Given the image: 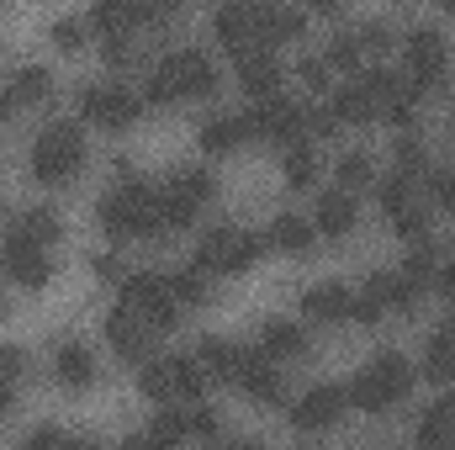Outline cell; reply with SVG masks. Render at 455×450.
Returning <instances> with one entry per match:
<instances>
[{
	"label": "cell",
	"instance_id": "cell-1",
	"mask_svg": "<svg viewBox=\"0 0 455 450\" xmlns=\"http://www.w3.org/2000/svg\"><path fill=\"white\" fill-rule=\"evenodd\" d=\"M122 181L96 202V223L107 228L112 238H159L164 233V202H159V186L138 181L127 165H116Z\"/></svg>",
	"mask_w": 455,
	"mask_h": 450
},
{
	"label": "cell",
	"instance_id": "cell-2",
	"mask_svg": "<svg viewBox=\"0 0 455 450\" xmlns=\"http://www.w3.org/2000/svg\"><path fill=\"white\" fill-rule=\"evenodd\" d=\"M207 91H218V64L207 48H175L154 59L143 75V107H170V101L207 96Z\"/></svg>",
	"mask_w": 455,
	"mask_h": 450
},
{
	"label": "cell",
	"instance_id": "cell-3",
	"mask_svg": "<svg viewBox=\"0 0 455 450\" xmlns=\"http://www.w3.org/2000/svg\"><path fill=\"white\" fill-rule=\"evenodd\" d=\"M408 387H413V366H408V355L381 350L376 360H365V366L355 371V382L344 387V398H349L360 414H387V408H397V403L408 398Z\"/></svg>",
	"mask_w": 455,
	"mask_h": 450
},
{
	"label": "cell",
	"instance_id": "cell-4",
	"mask_svg": "<svg viewBox=\"0 0 455 450\" xmlns=\"http://www.w3.org/2000/svg\"><path fill=\"white\" fill-rule=\"evenodd\" d=\"M85 170V133L80 122H48L32 138V175L43 186H64Z\"/></svg>",
	"mask_w": 455,
	"mask_h": 450
},
{
	"label": "cell",
	"instance_id": "cell-5",
	"mask_svg": "<svg viewBox=\"0 0 455 450\" xmlns=\"http://www.w3.org/2000/svg\"><path fill=\"white\" fill-rule=\"evenodd\" d=\"M403 59H408V85L424 96V91H445L451 80V43L435 21H413L408 37H403Z\"/></svg>",
	"mask_w": 455,
	"mask_h": 450
},
{
	"label": "cell",
	"instance_id": "cell-6",
	"mask_svg": "<svg viewBox=\"0 0 455 450\" xmlns=\"http://www.w3.org/2000/svg\"><path fill=\"white\" fill-rule=\"evenodd\" d=\"M265 254V233H249V228H207L202 244H196V270L207 276H243L254 260Z\"/></svg>",
	"mask_w": 455,
	"mask_h": 450
},
{
	"label": "cell",
	"instance_id": "cell-7",
	"mask_svg": "<svg viewBox=\"0 0 455 450\" xmlns=\"http://www.w3.org/2000/svg\"><path fill=\"white\" fill-rule=\"evenodd\" d=\"M80 117L91 127H107V133H122L143 117V91L122 85V80H91L80 91Z\"/></svg>",
	"mask_w": 455,
	"mask_h": 450
},
{
	"label": "cell",
	"instance_id": "cell-8",
	"mask_svg": "<svg viewBox=\"0 0 455 450\" xmlns=\"http://www.w3.org/2000/svg\"><path fill=\"white\" fill-rule=\"evenodd\" d=\"M122 302H127L154 334H170V329L180 324V302H175V292H170V276H159V270L127 276V281H122Z\"/></svg>",
	"mask_w": 455,
	"mask_h": 450
},
{
	"label": "cell",
	"instance_id": "cell-9",
	"mask_svg": "<svg viewBox=\"0 0 455 450\" xmlns=\"http://www.w3.org/2000/svg\"><path fill=\"white\" fill-rule=\"evenodd\" d=\"M218 197V181H212V170H202V165H186V170H175L164 186H159V202H164V233H175V228H186L207 202Z\"/></svg>",
	"mask_w": 455,
	"mask_h": 450
},
{
	"label": "cell",
	"instance_id": "cell-10",
	"mask_svg": "<svg viewBox=\"0 0 455 450\" xmlns=\"http://www.w3.org/2000/svg\"><path fill=\"white\" fill-rule=\"evenodd\" d=\"M243 117H249V138H265V143H281V149L307 138V107H297L291 96H270Z\"/></svg>",
	"mask_w": 455,
	"mask_h": 450
},
{
	"label": "cell",
	"instance_id": "cell-11",
	"mask_svg": "<svg viewBox=\"0 0 455 450\" xmlns=\"http://www.w3.org/2000/svg\"><path fill=\"white\" fill-rule=\"evenodd\" d=\"M107 339H112L116 360H127V366H138V371L154 360V329H148L127 302H116L112 313H107Z\"/></svg>",
	"mask_w": 455,
	"mask_h": 450
},
{
	"label": "cell",
	"instance_id": "cell-12",
	"mask_svg": "<svg viewBox=\"0 0 455 450\" xmlns=\"http://www.w3.org/2000/svg\"><path fill=\"white\" fill-rule=\"evenodd\" d=\"M344 408H349V398H344V387L339 382H318V387H307L297 403H291V424L297 430H334L344 419Z\"/></svg>",
	"mask_w": 455,
	"mask_h": 450
},
{
	"label": "cell",
	"instance_id": "cell-13",
	"mask_svg": "<svg viewBox=\"0 0 455 450\" xmlns=\"http://www.w3.org/2000/svg\"><path fill=\"white\" fill-rule=\"evenodd\" d=\"M212 32H218V43H223L233 59H243V53L265 48L259 5H218V11H212Z\"/></svg>",
	"mask_w": 455,
	"mask_h": 450
},
{
	"label": "cell",
	"instance_id": "cell-14",
	"mask_svg": "<svg viewBox=\"0 0 455 450\" xmlns=\"http://www.w3.org/2000/svg\"><path fill=\"white\" fill-rule=\"evenodd\" d=\"M233 387H238L249 403H259V408H275V403H286V382H281L275 360H265L259 350H243V366H238Z\"/></svg>",
	"mask_w": 455,
	"mask_h": 450
},
{
	"label": "cell",
	"instance_id": "cell-15",
	"mask_svg": "<svg viewBox=\"0 0 455 450\" xmlns=\"http://www.w3.org/2000/svg\"><path fill=\"white\" fill-rule=\"evenodd\" d=\"M0 265H5V276H11L16 286H27V292L48 286V276H53V260H48V249H37V244H21V238H11V233H5V244H0Z\"/></svg>",
	"mask_w": 455,
	"mask_h": 450
},
{
	"label": "cell",
	"instance_id": "cell-16",
	"mask_svg": "<svg viewBox=\"0 0 455 450\" xmlns=\"http://www.w3.org/2000/svg\"><path fill=\"white\" fill-rule=\"evenodd\" d=\"M53 376H59L69 392H85V387L101 382V360H96V350H91L85 339H64V344L53 350Z\"/></svg>",
	"mask_w": 455,
	"mask_h": 450
},
{
	"label": "cell",
	"instance_id": "cell-17",
	"mask_svg": "<svg viewBox=\"0 0 455 450\" xmlns=\"http://www.w3.org/2000/svg\"><path fill=\"white\" fill-rule=\"evenodd\" d=\"M233 64H238V85H243L249 96H259V101L281 96V75H286V64L275 59V48H254V53H243V59H233Z\"/></svg>",
	"mask_w": 455,
	"mask_h": 450
},
{
	"label": "cell",
	"instance_id": "cell-18",
	"mask_svg": "<svg viewBox=\"0 0 455 450\" xmlns=\"http://www.w3.org/2000/svg\"><path fill=\"white\" fill-rule=\"evenodd\" d=\"M302 313H307L313 324H344V318L355 313V286H344V281H318V286H307V292H302Z\"/></svg>",
	"mask_w": 455,
	"mask_h": 450
},
{
	"label": "cell",
	"instance_id": "cell-19",
	"mask_svg": "<svg viewBox=\"0 0 455 450\" xmlns=\"http://www.w3.org/2000/svg\"><path fill=\"white\" fill-rule=\"evenodd\" d=\"M307 350H313V334H307L302 324H291V318L259 324V355H265V360H302Z\"/></svg>",
	"mask_w": 455,
	"mask_h": 450
},
{
	"label": "cell",
	"instance_id": "cell-20",
	"mask_svg": "<svg viewBox=\"0 0 455 450\" xmlns=\"http://www.w3.org/2000/svg\"><path fill=\"white\" fill-rule=\"evenodd\" d=\"M11 238L37 244V249H53V244L64 238V218H59L53 207H21L16 223H11Z\"/></svg>",
	"mask_w": 455,
	"mask_h": 450
},
{
	"label": "cell",
	"instance_id": "cell-21",
	"mask_svg": "<svg viewBox=\"0 0 455 450\" xmlns=\"http://www.w3.org/2000/svg\"><path fill=\"white\" fill-rule=\"evenodd\" d=\"M196 366H202L207 376H218V382H233V376H238V366H243V344H238V339H228V334H202Z\"/></svg>",
	"mask_w": 455,
	"mask_h": 450
},
{
	"label": "cell",
	"instance_id": "cell-22",
	"mask_svg": "<svg viewBox=\"0 0 455 450\" xmlns=\"http://www.w3.org/2000/svg\"><path fill=\"white\" fill-rule=\"evenodd\" d=\"M313 238H318V228H313V218H302V213H275L270 218V233H265V244L281 249V254H307Z\"/></svg>",
	"mask_w": 455,
	"mask_h": 450
},
{
	"label": "cell",
	"instance_id": "cell-23",
	"mask_svg": "<svg viewBox=\"0 0 455 450\" xmlns=\"http://www.w3.org/2000/svg\"><path fill=\"white\" fill-rule=\"evenodd\" d=\"M355 218H360L355 197L334 186V191H323V197H318V213H313V228H318V233H329V238H344V233L355 228Z\"/></svg>",
	"mask_w": 455,
	"mask_h": 450
},
{
	"label": "cell",
	"instance_id": "cell-24",
	"mask_svg": "<svg viewBox=\"0 0 455 450\" xmlns=\"http://www.w3.org/2000/svg\"><path fill=\"white\" fill-rule=\"evenodd\" d=\"M329 112L339 117V127H349V122H371V117H376V101H371V91H365V80H360V75H349L344 85H334Z\"/></svg>",
	"mask_w": 455,
	"mask_h": 450
},
{
	"label": "cell",
	"instance_id": "cell-25",
	"mask_svg": "<svg viewBox=\"0 0 455 450\" xmlns=\"http://www.w3.org/2000/svg\"><path fill=\"white\" fill-rule=\"evenodd\" d=\"M243 138H249V117L243 112H218L202 122V149L207 154H233Z\"/></svg>",
	"mask_w": 455,
	"mask_h": 450
},
{
	"label": "cell",
	"instance_id": "cell-26",
	"mask_svg": "<svg viewBox=\"0 0 455 450\" xmlns=\"http://www.w3.org/2000/svg\"><path fill=\"white\" fill-rule=\"evenodd\" d=\"M138 392H143L148 403H170V398H180V382H175V355L148 360V366L138 371Z\"/></svg>",
	"mask_w": 455,
	"mask_h": 450
},
{
	"label": "cell",
	"instance_id": "cell-27",
	"mask_svg": "<svg viewBox=\"0 0 455 450\" xmlns=\"http://www.w3.org/2000/svg\"><path fill=\"white\" fill-rule=\"evenodd\" d=\"M302 27H307V16H302L297 5H259V32H265V48H275V43L297 37Z\"/></svg>",
	"mask_w": 455,
	"mask_h": 450
},
{
	"label": "cell",
	"instance_id": "cell-28",
	"mask_svg": "<svg viewBox=\"0 0 455 450\" xmlns=\"http://www.w3.org/2000/svg\"><path fill=\"white\" fill-rule=\"evenodd\" d=\"M397 276H403V281H408V286H413V292L424 297V292L435 286V276H440V249H435V244H413Z\"/></svg>",
	"mask_w": 455,
	"mask_h": 450
},
{
	"label": "cell",
	"instance_id": "cell-29",
	"mask_svg": "<svg viewBox=\"0 0 455 450\" xmlns=\"http://www.w3.org/2000/svg\"><path fill=\"white\" fill-rule=\"evenodd\" d=\"M48 91H53V75H48L43 64H16L11 80H5V96H11V101H43Z\"/></svg>",
	"mask_w": 455,
	"mask_h": 450
},
{
	"label": "cell",
	"instance_id": "cell-30",
	"mask_svg": "<svg viewBox=\"0 0 455 450\" xmlns=\"http://www.w3.org/2000/svg\"><path fill=\"white\" fill-rule=\"evenodd\" d=\"M392 170H397V175H408L413 186L429 175V149H424V138H419V133H403V138L392 143Z\"/></svg>",
	"mask_w": 455,
	"mask_h": 450
},
{
	"label": "cell",
	"instance_id": "cell-31",
	"mask_svg": "<svg viewBox=\"0 0 455 450\" xmlns=\"http://www.w3.org/2000/svg\"><path fill=\"white\" fill-rule=\"evenodd\" d=\"M281 170H286V186H291V191H307V186L318 181V149H313V138L291 143L286 159H281Z\"/></svg>",
	"mask_w": 455,
	"mask_h": 450
},
{
	"label": "cell",
	"instance_id": "cell-32",
	"mask_svg": "<svg viewBox=\"0 0 455 450\" xmlns=\"http://www.w3.org/2000/svg\"><path fill=\"white\" fill-rule=\"evenodd\" d=\"M143 435H148L159 450H180L186 440H191V424H186V414H175V408H159V414L143 424Z\"/></svg>",
	"mask_w": 455,
	"mask_h": 450
},
{
	"label": "cell",
	"instance_id": "cell-33",
	"mask_svg": "<svg viewBox=\"0 0 455 450\" xmlns=\"http://www.w3.org/2000/svg\"><path fill=\"white\" fill-rule=\"evenodd\" d=\"M334 175H339V191H349V197H355L360 186H371V181H376V159H371V149H344Z\"/></svg>",
	"mask_w": 455,
	"mask_h": 450
},
{
	"label": "cell",
	"instance_id": "cell-34",
	"mask_svg": "<svg viewBox=\"0 0 455 450\" xmlns=\"http://www.w3.org/2000/svg\"><path fill=\"white\" fill-rule=\"evenodd\" d=\"M424 371H429V382L455 387V339L445 334V329L429 339V350H424Z\"/></svg>",
	"mask_w": 455,
	"mask_h": 450
},
{
	"label": "cell",
	"instance_id": "cell-35",
	"mask_svg": "<svg viewBox=\"0 0 455 450\" xmlns=\"http://www.w3.org/2000/svg\"><path fill=\"white\" fill-rule=\"evenodd\" d=\"M91 27H96L101 37H122V32H132L138 21H132V5H122V0H101V5H91Z\"/></svg>",
	"mask_w": 455,
	"mask_h": 450
},
{
	"label": "cell",
	"instance_id": "cell-36",
	"mask_svg": "<svg viewBox=\"0 0 455 450\" xmlns=\"http://www.w3.org/2000/svg\"><path fill=\"white\" fill-rule=\"evenodd\" d=\"M381 117L392 122V127H413V117H419V91L408 85V75L397 80V91L381 101Z\"/></svg>",
	"mask_w": 455,
	"mask_h": 450
},
{
	"label": "cell",
	"instance_id": "cell-37",
	"mask_svg": "<svg viewBox=\"0 0 455 450\" xmlns=\"http://www.w3.org/2000/svg\"><path fill=\"white\" fill-rule=\"evenodd\" d=\"M387 223H392V233H403V238H413V244H429V207H424V202H408V207L387 213Z\"/></svg>",
	"mask_w": 455,
	"mask_h": 450
},
{
	"label": "cell",
	"instance_id": "cell-38",
	"mask_svg": "<svg viewBox=\"0 0 455 450\" xmlns=\"http://www.w3.org/2000/svg\"><path fill=\"white\" fill-rule=\"evenodd\" d=\"M419 450H455V424L440 419L435 408L419 414Z\"/></svg>",
	"mask_w": 455,
	"mask_h": 450
},
{
	"label": "cell",
	"instance_id": "cell-39",
	"mask_svg": "<svg viewBox=\"0 0 455 450\" xmlns=\"http://www.w3.org/2000/svg\"><path fill=\"white\" fill-rule=\"evenodd\" d=\"M170 292H175L180 308H202V302H207V270H196V265L175 270V276H170Z\"/></svg>",
	"mask_w": 455,
	"mask_h": 450
},
{
	"label": "cell",
	"instance_id": "cell-40",
	"mask_svg": "<svg viewBox=\"0 0 455 450\" xmlns=\"http://www.w3.org/2000/svg\"><path fill=\"white\" fill-rule=\"evenodd\" d=\"M360 37H355V27H339L334 37H329V48H323V59H329V69H349L355 75V64H360Z\"/></svg>",
	"mask_w": 455,
	"mask_h": 450
},
{
	"label": "cell",
	"instance_id": "cell-41",
	"mask_svg": "<svg viewBox=\"0 0 455 450\" xmlns=\"http://www.w3.org/2000/svg\"><path fill=\"white\" fill-rule=\"evenodd\" d=\"M413 191H419V186H413L408 175H397V170H387V181H381V213H397V207H408V202H419Z\"/></svg>",
	"mask_w": 455,
	"mask_h": 450
},
{
	"label": "cell",
	"instance_id": "cell-42",
	"mask_svg": "<svg viewBox=\"0 0 455 450\" xmlns=\"http://www.w3.org/2000/svg\"><path fill=\"white\" fill-rule=\"evenodd\" d=\"M424 186H429V197L440 202V213H451V218H455V170H440V165H429Z\"/></svg>",
	"mask_w": 455,
	"mask_h": 450
},
{
	"label": "cell",
	"instance_id": "cell-43",
	"mask_svg": "<svg viewBox=\"0 0 455 450\" xmlns=\"http://www.w3.org/2000/svg\"><path fill=\"white\" fill-rule=\"evenodd\" d=\"M355 37H360V48H392L397 43V32H392V21H381V16H371V21H355Z\"/></svg>",
	"mask_w": 455,
	"mask_h": 450
},
{
	"label": "cell",
	"instance_id": "cell-44",
	"mask_svg": "<svg viewBox=\"0 0 455 450\" xmlns=\"http://www.w3.org/2000/svg\"><path fill=\"white\" fill-rule=\"evenodd\" d=\"M48 37H53L64 53H75V48H85V21H80V16H59V21L48 27Z\"/></svg>",
	"mask_w": 455,
	"mask_h": 450
},
{
	"label": "cell",
	"instance_id": "cell-45",
	"mask_svg": "<svg viewBox=\"0 0 455 450\" xmlns=\"http://www.w3.org/2000/svg\"><path fill=\"white\" fill-rule=\"evenodd\" d=\"M101 53H107V64H112V69L138 64V43H132V32H122V37H101Z\"/></svg>",
	"mask_w": 455,
	"mask_h": 450
},
{
	"label": "cell",
	"instance_id": "cell-46",
	"mask_svg": "<svg viewBox=\"0 0 455 450\" xmlns=\"http://www.w3.org/2000/svg\"><path fill=\"white\" fill-rule=\"evenodd\" d=\"M27 376V350H16V344H0V382H21Z\"/></svg>",
	"mask_w": 455,
	"mask_h": 450
},
{
	"label": "cell",
	"instance_id": "cell-47",
	"mask_svg": "<svg viewBox=\"0 0 455 450\" xmlns=\"http://www.w3.org/2000/svg\"><path fill=\"white\" fill-rule=\"evenodd\" d=\"M297 75H302L313 91H329V59H323V53H307V59L297 64Z\"/></svg>",
	"mask_w": 455,
	"mask_h": 450
},
{
	"label": "cell",
	"instance_id": "cell-48",
	"mask_svg": "<svg viewBox=\"0 0 455 450\" xmlns=\"http://www.w3.org/2000/svg\"><path fill=\"white\" fill-rule=\"evenodd\" d=\"M186 424H191V435H196V440H212V435H218V424H223V419H218V414H212V408H207V403H196V408H191V414H186Z\"/></svg>",
	"mask_w": 455,
	"mask_h": 450
},
{
	"label": "cell",
	"instance_id": "cell-49",
	"mask_svg": "<svg viewBox=\"0 0 455 450\" xmlns=\"http://www.w3.org/2000/svg\"><path fill=\"white\" fill-rule=\"evenodd\" d=\"M329 133H339V117L329 112V101L307 107V138H329Z\"/></svg>",
	"mask_w": 455,
	"mask_h": 450
},
{
	"label": "cell",
	"instance_id": "cell-50",
	"mask_svg": "<svg viewBox=\"0 0 455 450\" xmlns=\"http://www.w3.org/2000/svg\"><path fill=\"white\" fill-rule=\"evenodd\" d=\"M16 450H64V435H59L53 424H43V430H32V435H27Z\"/></svg>",
	"mask_w": 455,
	"mask_h": 450
},
{
	"label": "cell",
	"instance_id": "cell-51",
	"mask_svg": "<svg viewBox=\"0 0 455 450\" xmlns=\"http://www.w3.org/2000/svg\"><path fill=\"white\" fill-rule=\"evenodd\" d=\"M91 270H96L101 281H127V276H122V265H116V254H91Z\"/></svg>",
	"mask_w": 455,
	"mask_h": 450
},
{
	"label": "cell",
	"instance_id": "cell-52",
	"mask_svg": "<svg viewBox=\"0 0 455 450\" xmlns=\"http://www.w3.org/2000/svg\"><path fill=\"white\" fill-rule=\"evenodd\" d=\"M435 292H440V297L455 308V260H445V265H440V276H435Z\"/></svg>",
	"mask_w": 455,
	"mask_h": 450
},
{
	"label": "cell",
	"instance_id": "cell-53",
	"mask_svg": "<svg viewBox=\"0 0 455 450\" xmlns=\"http://www.w3.org/2000/svg\"><path fill=\"white\" fill-rule=\"evenodd\" d=\"M429 408H435L440 419H451V424H455V387H445V392H440V398H435Z\"/></svg>",
	"mask_w": 455,
	"mask_h": 450
},
{
	"label": "cell",
	"instance_id": "cell-54",
	"mask_svg": "<svg viewBox=\"0 0 455 450\" xmlns=\"http://www.w3.org/2000/svg\"><path fill=\"white\" fill-rule=\"evenodd\" d=\"M116 450H159V446H154V440H148V435L138 430V435H127V440H122V446H116Z\"/></svg>",
	"mask_w": 455,
	"mask_h": 450
},
{
	"label": "cell",
	"instance_id": "cell-55",
	"mask_svg": "<svg viewBox=\"0 0 455 450\" xmlns=\"http://www.w3.org/2000/svg\"><path fill=\"white\" fill-rule=\"evenodd\" d=\"M11 403H16V387H11V382H0V419L11 414Z\"/></svg>",
	"mask_w": 455,
	"mask_h": 450
},
{
	"label": "cell",
	"instance_id": "cell-56",
	"mask_svg": "<svg viewBox=\"0 0 455 450\" xmlns=\"http://www.w3.org/2000/svg\"><path fill=\"white\" fill-rule=\"evenodd\" d=\"M11 107H16V101H11V96H5V85H0V127H5V117H11Z\"/></svg>",
	"mask_w": 455,
	"mask_h": 450
},
{
	"label": "cell",
	"instance_id": "cell-57",
	"mask_svg": "<svg viewBox=\"0 0 455 450\" xmlns=\"http://www.w3.org/2000/svg\"><path fill=\"white\" fill-rule=\"evenodd\" d=\"M64 450H101L96 440H64Z\"/></svg>",
	"mask_w": 455,
	"mask_h": 450
},
{
	"label": "cell",
	"instance_id": "cell-58",
	"mask_svg": "<svg viewBox=\"0 0 455 450\" xmlns=\"http://www.w3.org/2000/svg\"><path fill=\"white\" fill-rule=\"evenodd\" d=\"M228 450H265V446H259V440H233Z\"/></svg>",
	"mask_w": 455,
	"mask_h": 450
},
{
	"label": "cell",
	"instance_id": "cell-59",
	"mask_svg": "<svg viewBox=\"0 0 455 450\" xmlns=\"http://www.w3.org/2000/svg\"><path fill=\"white\" fill-rule=\"evenodd\" d=\"M445 334H451V339H455V308H451V318H445Z\"/></svg>",
	"mask_w": 455,
	"mask_h": 450
},
{
	"label": "cell",
	"instance_id": "cell-60",
	"mask_svg": "<svg viewBox=\"0 0 455 450\" xmlns=\"http://www.w3.org/2000/svg\"><path fill=\"white\" fill-rule=\"evenodd\" d=\"M297 450H318V446H297Z\"/></svg>",
	"mask_w": 455,
	"mask_h": 450
}]
</instances>
